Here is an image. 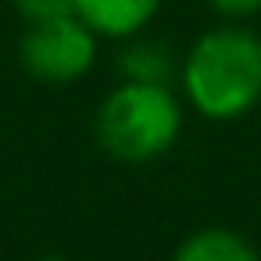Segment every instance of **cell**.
Instances as JSON below:
<instances>
[{"instance_id": "3957f363", "label": "cell", "mask_w": 261, "mask_h": 261, "mask_svg": "<svg viewBox=\"0 0 261 261\" xmlns=\"http://www.w3.org/2000/svg\"><path fill=\"white\" fill-rule=\"evenodd\" d=\"M18 58L22 68L40 83H75L97 61V33L79 15L29 22Z\"/></svg>"}, {"instance_id": "277c9868", "label": "cell", "mask_w": 261, "mask_h": 261, "mask_svg": "<svg viewBox=\"0 0 261 261\" xmlns=\"http://www.w3.org/2000/svg\"><path fill=\"white\" fill-rule=\"evenodd\" d=\"M161 0H75V15L108 40H133L140 36L150 18L158 15Z\"/></svg>"}, {"instance_id": "52a82bcc", "label": "cell", "mask_w": 261, "mask_h": 261, "mask_svg": "<svg viewBox=\"0 0 261 261\" xmlns=\"http://www.w3.org/2000/svg\"><path fill=\"white\" fill-rule=\"evenodd\" d=\"M15 11L25 22H47L61 15H75V0H15Z\"/></svg>"}, {"instance_id": "9c48e42d", "label": "cell", "mask_w": 261, "mask_h": 261, "mask_svg": "<svg viewBox=\"0 0 261 261\" xmlns=\"http://www.w3.org/2000/svg\"><path fill=\"white\" fill-rule=\"evenodd\" d=\"M36 261H68V257H61V254H43V257H36Z\"/></svg>"}, {"instance_id": "ba28073f", "label": "cell", "mask_w": 261, "mask_h": 261, "mask_svg": "<svg viewBox=\"0 0 261 261\" xmlns=\"http://www.w3.org/2000/svg\"><path fill=\"white\" fill-rule=\"evenodd\" d=\"M207 4L229 22H243V18H254L261 11V0H207Z\"/></svg>"}, {"instance_id": "5b68a950", "label": "cell", "mask_w": 261, "mask_h": 261, "mask_svg": "<svg viewBox=\"0 0 261 261\" xmlns=\"http://www.w3.org/2000/svg\"><path fill=\"white\" fill-rule=\"evenodd\" d=\"M172 261H261V257L243 232L225 229V225H207V229L190 232L175 247Z\"/></svg>"}, {"instance_id": "7a4b0ae2", "label": "cell", "mask_w": 261, "mask_h": 261, "mask_svg": "<svg viewBox=\"0 0 261 261\" xmlns=\"http://www.w3.org/2000/svg\"><path fill=\"white\" fill-rule=\"evenodd\" d=\"M97 143L125 161L143 165L161 158L182 129V108L165 83H122L97 108Z\"/></svg>"}, {"instance_id": "6da1fadb", "label": "cell", "mask_w": 261, "mask_h": 261, "mask_svg": "<svg viewBox=\"0 0 261 261\" xmlns=\"http://www.w3.org/2000/svg\"><path fill=\"white\" fill-rule=\"evenodd\" d=\"M186 100L204 118H240L261 100V36L240 22L193 40L179 68Z\"/></svg>"}, {"instance_id": "8992f818", "label": "cell", "mask_w": 261, "mask_h": 261, "mask_svg": "<svg viewBox=\"0 0 261 261\" xmlns=\"http://www.w3.org/2000/svg\"><path fill=\"white\" fill-rule=\"evenodd\" d=\"M118 72L122 79L129 83H165L172 79L175 72V61H172V50L165 43H154V40H133L122 54H118Z\"/></svg>"}]
</instances>
